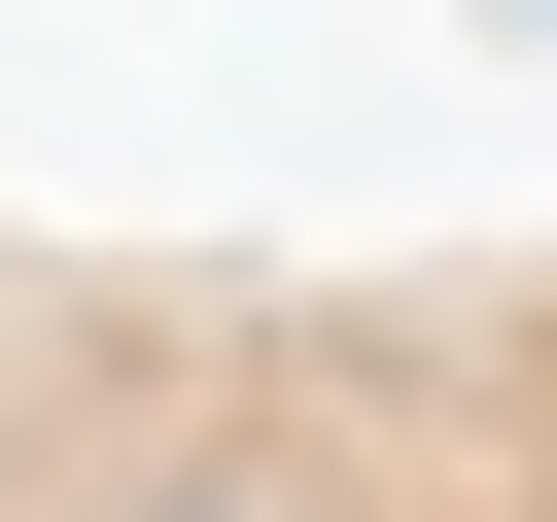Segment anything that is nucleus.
<instances>
[{
	"mask_svg": "<svg viewBox=\"0 0 557 522\" xmlns=\"http://www.w3.org/2000/svg\"><path fill=\"white\" fill-rule=\"evenodd\" d=\"M174 522H244V487H174Z\"/></svg>",
	"mask_w": 557,
	"mask_h": 522,
	"instance_id": "obj_1",
	"label": "nucleus"
}]
</instances>
